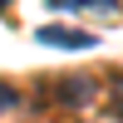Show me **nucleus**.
Instances as JSON below:
<instances>
[{"label":"nucleus","instance_id":"f257e3e1","mask_svg":"<svg viewBox=\"0 0 123 123\" xmlns=\"http://www.w3.org/2000/svg\"><path fill=\"white\" fill-rule=\"evenodd\" d=\"M54 98L69 104V108H89V104L98 98V79H94V74H64V79L54 84Z\"/></svg>","mask_w":123,"mask_h":123},{"label":"nucleus","instance_id":"f03ea898","mask_svg":"<svg viewBox=\"0 0 123 123\" xmlns=\"http://www.w3.org/2000/svg\"><path fill=\"white\" fill-rule=\"evenodd\" d=\"M35 39H39V44H49V49H94V44H98L89 30H74V25H44Z\"/></svg>","mask_w":123,"mask_h":123},{"label":"nucleus","instance_id":"7ed1b4c3","mask_svg":"<svg viewBox=\"0 0 123 123\" xmlns=\"http://www.w3.org/2000/svg\"><path fill=\"white\" fill-rule=\"evenodd\" d=\"M79 10H98V15H118V0H79Z\"/></svg>","mask_w":123,"mask_h":123},{"label":"nucleus","instance_id":"20e7f679","mask_svg":"<svg viewBox=\"0 0 123 123\" xmlns=\"http://www.w3.org/2000/svg\"><path fill=\"white\" fill-rule=\"evenodd\" d=\"M10 108H15V89L0 79V113H10Z\"/></svg>","mask_w":123,"mask_h":123},{"label":"nucleus","instance_id":"39448f33","mask_svg":"<svg viewBox=\"0 0 123 123\" xmlns=\"http://www.w3.org/2000/svg\"><path fill=\"white\" fill-rule=\"evenodd\" d=\"M49 10H79V0H44Z\"/></svg>","mask_w":123,"mask_h":123},{"label":"nucleus","instance_id":"423d86ee","mask_svg":"<svg viewBox=\"0 0 123 123\" xmlns=\"http://www.w3.org/2000/svg\"><path fill=\"white\" fill-rule=\"evenodd\" d=\"M113 108L123 113V79H113Z\"/></svg>","mask_w":123,"mask_h":123},{"label":"nucleus","instance_id":"0eeeda50","mask_svg":"<svg viewBox=\"0 0 123 123\" xmlns=\"http://www.w3.org/2000/svg\"><path fill=\"white\" fill-rule=\"evenodd\" d=\"M5 5H10V0H0V10H5Z\"/></svg>","mask_w":123,"mask_h":123}]
</instances>
